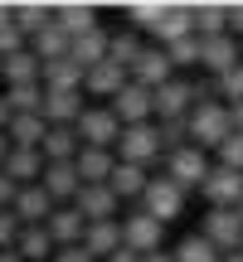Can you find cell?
<instances>
[{
    "instance_id": "6da1fadb",
    "label": "cell",
    "mask_w": 243,
    "mask_h": 262,
    "mask_svg": "<svg viewBox=\"0 0 243 262\" xmlns=\"http://www.w3.org/2000/svg\"><path fill=\"white\" fill-rule=\"evenodd\" d=\"M185 136H190V146H195V150H219V141L229 136L224 102H214L205 88H199V102L190 107V117H185Z\"/></svg>"
},
{
    "instance_id": "7a4b0ae2",
    "label": "cell",
    "mask_w": 243,
    "mask_h": 262,
    "mask_svg": "<svg viewBox=\"0 0 243 262\" xmlns=\"http://www.w3.org/2000/svg\"><path fill=\"white\" fill-rule=\"evenodd\" d=\"M112 156L121 160V165L151 170V165L160 160V146H156V122H146V126H121V136H117Z\"/></svg>"
},
{
    "instance_id": "3957f363",
    "label": "cell",
    "mask_w": 243,
    "mask_h": 262,
    "mask_svg": "<svg viewBox=\"0 0 243 262\" xmlns=\"http://www.w3.org/2000/svg\"><path fill=\"white\" fill-rule=\"evenodd\" d=\"M195 102H199V88L190 83V78H170V83H160L156 93H151V117H160V122H185Z\"/></svg>"
},
{
    "instance_id": "277c9868",
    "label": "cell",
    "mask_w": 243,
    "mask_h": 262,
    "mask_svg": "<svg viewBox=\"0 0 243 262\" xmlns=\"http://www.w3.org/2000/svg\"><path fill=\"white\" fill-rule=\"evenodd\" d=\"M185 199L190 194H185V189H175L166 175H151L146 180V194H141V214H151L160 228H166V224H175V219L185 214Z\"/></svg>"
},
{
    "instance_id": "5b68a950",
    "label": "cell",
    "mask_w": 243,
    "mask_h": 262,
    "mask_svg": "<svg viewBox=\"0 0 243 262\" xmlns=\"http://www.w3.org/2000/svg\"><path fill=\"white\" fill-rule=\"evenodd\" d=\"M73 136H78V146H88V150H112L117 136H121V122L107 107H83V117L73 122Z\"/></svg>"
},
{
    "instance_id": "8992f818",
    "label": "cell",
    "mask_w": 243,
    "mask_h": 262,
    "mask_svg": "<svg viewBox=\"0 0 243 262\" xmlns=\"http://www.w3.org/2000/svg\"><path fill=\"white\" fill-rule=\"evenodd\" d=\"M117 228H121V248H131L136 257H151V253L166 248V228L151 214H141V209H131L127 219H117Z\"/></svg>"
},
{
    "instance_id": "52a82bcc",
    "label": "cell",
    "mask_w": 243,
    "mask_h": 262,
    "mask_svg": "<svg viewBox=\"0 0 243 262\" xmlns=\"http://www.w3.org/2000/svg\"><path fill=\"white\" fill-rule=\"evenodd\" d=\"M199 238H205L219 257H229V253L243 248V219L234 214V209H205V228H199Z\"/></svg>"
},
{
    "instance_id": "ba28073f",
    "label": "cell",
    "mask_w": 243,
    "mask_h": 262,
    "mask_svg": "<svg viewBox=\"0 0 243 262\" xmlns=\"http://www.w3.org/2000/svg\"><path fill=\"white\" fill-rule=\"evenodd\" d=\"M205 175H209V156H205V150L185 146V150H175V156H166V180L175 189H185V194L205 185Z\"/></svg>"
},
{
    "instance_id": "9c48e42d",
    "label": "cell",
    "mask_w": 243,
    "mask_h": 262,
    "mask_svg": "<svg viewBox=\"0 0 243 262\" xmlns=\"http://www.w3.org/2000/svg\"><path fill=\"white\" fill-rule=\"evenodd\" d=\"M199 194H205L209 209H234L238 199H243V175H238V170H224V165H209Z\"/></svg>"
},
{
    "instance_id": "30bf717a",
    "label": "cell",
    "mask_w": 243,
    "mask_h": 262,
    "mask_svg": "<svg viewBox=\"0 0 243 262\" xmlns=\"http://www.w3.org/2000/svg\"><path fill=\"white\" fill-rule=\"evenodd\" d=\"M127 78H131L136 88H146V93H156L160 83H170V78H175V68H170V58H166V49H160V44H146V49H141V58L131 63Z\"/></svg>"
},
{
    "instance_id": "8fae6325",
    "label": "cell",
    "mask_w": 243,
    "mask_h": 262,
    "mask_svg": "<svg viewBox=\"0 0 243 262\" xmlns=\"http://www.w3.org/2000/svg\"><path fill=\"white\" fill-rule=\"evenodd\" d=\"M68 209H78L83 224H107V219H117V194L107 185H78V194H73Z\"/></svg>"
},
{
    "instance_id": "7c38bea8",
    "label": "cell",
    "mask_w": 243,
    "mask_h": 262,
    "mask_svg": "<svg viewBox=\"0 0 243 262\" xmlns=\"http://www.w3.org/2000/svg\"><path fill=\"white\" fill-rule=\"evenodd\" d=\"M107 112H112L121 126H146L151 122V93H146V88H136V83H127L112 102H107Z\"/></svg>"
},
{
    "instance_id": "4fadbf2b",
    "label": "cell",
    "mask_w": 243,
    "mask_h": 262,
    "mask_svg": "<svg viewBox=\"0 0 243 262\" xmlns=\"http://www.w3.org/2000/svg\"><path fill=\"white\" fill-rule=\"evenodd\" d=\"M83 219H78V209H49V219H44V233H49V243H54V253L58 248H78L83 243Z\"/></svg>"
},
{
    "instance_id": "5bb4252c",
    "label": "cell",
    "mask_w": 243,
    "mask_h": 262,
    "mask_svg": "<svg viewBox=\"0 0 243 262\" xmlns=\"http://www.w3.org/2000/svg\"><path fill=\"white\" fill-rule=\"evenodd\" d=\"M199 68H205L209 78H219V73H229V68H238V39H229V34L199 39Z\"/></svg>"
},
{
    "instance_id": "9a60e30c",
    "label": "cell",
    "mask_w": 243,
    "mask_h": 262,
    "mask_svg": "<svg viewBox=\"0 0 243 262\" xmlns=\"http://www.w3.org/2000/svg\"><path fill=\"white\" fill-rule=\"evenodd\" d=\"M83 107H88L83 93H44L39 117H44V126H73L78 117H83Z\"/></svg>"
},
{
    "instance_id": "2e32d148",
    "label": "cell",
    "mask_w": 243,
    "mask_h": 262,
    "mask_svg": "<svg viewBox=\"0 0 243 262\" xmlns=\"http://www.w3.org/2000/svg\"><path fill=\"white\" fill-rule=\"evenodd\" d=\"M39 189L49 194V204H54V209L73 204V194H78V170H73V160H68V165H44Z\"/></svg>"
},
{
    "instance_id": "e0dca14e",
    "label": "cell",
    "mask_w": 243,
    "mask_h": 262,
    "mask_svg": "<svg viewBox=\"0 0 243 262\" xmlns=\"http://www.w3.org/2000/svg\"><path fill=\"white\" fill-rule=\"evenodd\" d=\"M49 209H54V204H49V194H44L39 185H19V189H15V204H10V214L19 219V228H39V224L49 219Z\"/></svg>"
},
{
    "instance_id": "ac0fdd59",
    "label": "cell",
    "mask_w": 243,
    "mask_h": 262,
    "mask_svg": "<svg viewBox=\"0 0 243 262\" xmlns=\"http://www.w3.org/2000/svg\"><path fill=\"white\" fill-rule=\"evenodd\" d=\"M39 88L44 93H83V68L73 58H54L39 68Z\"/></svg>"
},
{
    "instance_id": "d6986e66",
    "label": "cell",
    "mask_w": 243,
    "mask_h": 262,
    "mask_svg": "<svg viewBox=\"0 0 243 262\" xmlns=\"http://www.w3.org/2000/svg\"><path fill=\"white\" fill-rule=\"evenodd\" d=\"M78 150H83V146H78L73 126H49L44 141H39V156H44V165H68Z\"/></svg>"
},
{
    "instance_id": "ffe728a7",
    "label": "cell",
    "mask_w": 243,
    "mask_h": 262,
    "mask_svg": "<svg viewBox=\"0 0 243 262\" xmlns=\"http://www.w3.org/2000/svg\"><path fill=\"white\" fill-rule=\"evenodd\" d=\"M112 165H117V156L112 150H78L73 156V170H78V185H107V175H112Z\"/></svg>"
},
{
    "instance_id": "44dd1931",
    "label": "cell",
    "mask_w": 243,
    "mask_h": 262,
    "mask_svg": "<svg viewBox=\"0 0 243 262\" xmlns=\"http://www.w3.org/2000/svg\"><path fill=\"white\" fill-rule=\"evenodd\" d=\"M0 175H10L15 185H39V175H44V156H39V150H15V146H10Z\"/></svg>"
},
{
    "instance_id": "7402d4cb",
    "label": "cell",
    "mask_w": 243,
    "mask_h": 262,
    "mask_svg": "<svg viewBox=\"0 0 243 262\" xmlns=\"http://www.w3.org/2000/svg\"><path fill=\"white\" fill-rule=\"evenodd\" d=\"M195 34V19H190V5H166V15L156 19V44H175V39H190Z\"/></svg>"
},
{
    "instance_id": "603a6c76",
    "label": "cell",
    "mask_w": 243,
    "mask_h": 262,
    "mask_svg": "<svg viewBox=\"0 0 243 262\" xmlns=\"http://www.w3.org/2000/svg\"><path fill=\"white\" fill-rule=\"evenodd\" d=\"M127 83H131V78L121 73V68H112L107 58H103L97 68H88V73H83V93H97V97H107V102H112Z\"/></svg>"
},
{
    "instance_id": "cb8c5ba5",
    "label": "cell",
    "mask_w": 243,
    "mask_h": 262,
    "mask_svg": "<svg viewBox=\"0 0 243 262\" xmlns=\"http://www.w3.org/2000/svg\"><path fill=\"white\" fill-rule=\"evenodd\" d=\"M141 34L136 29H117V34H107V63L112 68H121V73H131V63L141 58Z\"/></svg>"
},
{
    "instance_id": "d4e9b609",
    "label": "cell",
    "mask_w": 243,
    "mask_h": 262,
    "mask_svg": "<svg viewBox=\"0 0 243 262\" xmlns=\"http://www.w3.org/2000/svg\"><path fill=\"white\" fill-rule=\"evenodd\" d=\"M54 25L64 29L68 39H83L97 29V10L93 5H54Z\"/></svg>"
},
{
    "instance_id": "484cf974",
    "label": "cell",
    "mask_w": 243,
    "mask_h": 262,
    "mask_svg": "<svg viewBox=\"0 0 243 262\" xmlns=\"http://www.w3.org/2000/svg\"><path fill=\"white\" fill-rule=\"evenodd\" d=\"M146 180H151V170H136V165H112V175H107V189L117 194V204L121 199H141L146 194Z\"/></svg>"
},
{
    "instance_id": "4316f807",
    "label": "cell",
    "mask_w": 243,
    "mask_h": 262,
    "mask_svg": "<svg viewBox=\"0 0 243 262\" xmlns=\"http://www.w3.org/2000/svg\"><path fill=\"white\" fill-rule=\"evenodd\" d=\"M83 248H88L97 262H107V257L121 248V228H117V219H107V224H88V228H83Z\"/></svg>"
},
{
    "instance_id": "83f0119b",
    "label": "cell",
    "mask_w": 243,
    "mask_h": 262,
    "mask_svg": "<svg viewBox=\"0 0 243 262\" xmlns=\"http://www.w3.org/2000/svg\"><path fill=\"white\" fill-rule=\"evenodd\" d=\"M68 44H73V39H68L58 25H44L34 39H29V54H34L39 68H44V63H54V58H68Z\"/></svg>"
},
{
    "instance_id": "f1b7e54d",
    "label": "cell",
    "mask_w": 243,
    "mask_h": 262,
    "mask_svg": "<svg viewBox=\"0 0 243 262\" xmlns=\"http://www.w3.org/2000/svg\"><path fill=\"white\" fill-rule=\"evenodd\" d=\"M0 83L5 88H29V83H39V58L29 54H10L5 63H0Z\"/></svg>"
},
{
    "instance_id": "f546056e",
    "label": "cell",
    "mask_w": 243,
    "mask_h": 262,
    "mask_svg": "<svg viewBox=\"0 0 243 262\" xmlns=\"http://www.w3.org/2000/svg\"><path fill=\"white\" fill-rule=\"evenodd\" d=\"M44 117H10V126H5V141L15 150H39V141H44Z\"/></svg>"
},
{
    "instance_id": "4dcf8cb0",
    "label": "cell",
    "mask_w": 243,
    "mask_h": 262,
    "mask_svg": "<svg viewBox=\"0 0 243 262\" xmlns=\"http://www.w3.org/2000/svg\"><path fill=\"white\" fill-rule=\"evenodd\" d=\"M10 25L25 34V44L39 34L44 25H54V5H10Z\"/></svg>"
},
{
    "instance_id": "1f68e13d",
    "label": "cell",
    "mask_w": 243,
    "mask_h": 262,
    "mask_svg": "<svg viewBox=\"0 0 243 262\" xmlns=\"http://www.w3.org/2000/svg\"><path fill=\"white\" fill-rule=\"evenodd\" d=\"M68 58H73L83 73H88V68H97V63L107 58V34H103V29H93V34L73 39V44H68Z\"/></svg>"
},
{
    "instance_id": "d6a6232c",
    "label": "cell",
    "mask_w": 243,
    "mask_h": 262,
    "mask_svg": "<svg viewBox=\"0 0 243 262\" xmlns=\"http://www.w3.org/2000/svg\"><path fill=\"white\" fill-rule=\"evenodd\" d=\"M15 253L25 257V262H49V257H54V243H49L44 224H39V228H19V238H15Z\"/></svg>"
},
{
    "instance_id": "836d02e7",
    "label": "cell",
    "mask_w": 243,
    "mask_h": 262,
    "mask_svg": "<svg viewBox=\"0 0 243 262\" xmlns=\"http://www.w3.org/2000/svg\"><path fill=\"white\" fill-rule=\"evenodd\" d=\"M5 107H10V117H39V102H44V88L39 83H29V88H5Z\"/></svg>"
},
{
    "instance_id": "e575fe53",
    "label": "cell",
    "mask_w": 243,
    "mask_h": 262,
    "mask_svg": "<svg viewBox=\"0 0 243 262\" xmlns=\"http://www.w3.org/2000/svg\"><path fill=\"white\" fill-rule=\"evenodd\" d=\"M190 19H195V39L224 34V5H190Z\"/></svg>"
},
{
    "instance_id": "d590c367",
    "label": "cell",
    "mask_w": 243,
    "mask_h": 262,
    "mask_svg": "<svg viewBox=\"0 0 243 262\" xmlns=\"http://www.w3.org/2000/svg\"><path fill=\"white\" fill-rule=\"evenodd\" d=\"M170 262H219V253L199 233H190V238H180V243L170 248Z\"/></svg>"
},
{
    "instance_id": "8d00e7d4",
    "label": "cell",
    "mask_w": 243,
    "mask_h": 262,
    "mask_svg": "<svg viewBox=\"0 0 243 262\" xmlns=\"http://www.w3.org/2000/svg\"><path fill=\"white\" fill-rule=\"evenodd\" d=\"M160 15H166V5H156V0H131L127 5V29H156Z\"/></svg>"
},
{
    "instance_id": "74e56055",
    "label": "cell",
    "mask_w": 243,
    "mask_h": 262,
    "mask_svg": "<svg viewBox=\"0 0 243 262\" xmlns=\"http://www.w3.org/2000/svg\"><path fill=\"white\" fill-rule=\"evenodd\" d=\"M166 58L170 68H199V39H175V44H166Z\"/></svg>"
},
{
    "instance_id": "f35d334b",
    "label": "cell",
    "mask_w": 243,
    "mask_h": 262,
    "mask_svg": "<svg viewBox=\"0 0 243 262\" xmlns=\"http://www.w3.org/2000/svg\"><path fill=\"white\" fill-rule=\"evenodd\" d=\"M214 93L224 97V107H234V102H243V63H238V68H229V73H219V78H214Z\"/></svg>"
},
{
    "instance_id": "ab89813d",
    "label": "cell",
    "mask_w": 243,
    "mask_h": 262,
    "mask_svg": "<svg viewBox=\"0 0 243 262\" xmlns=\"http://www.w3.org/2000/svg\"><path fill=\"white\" fill-rule=\"evenodd\" d=\"M219 165L243 175V136H238V131H229V136L219 141Z\"/></svg>"
},
{
    "instance_id": "60d3db41",
    "label": "cell",
    "mask_w": 243,
    "mask_h": 262,
    "mask_svg": "<svg viewBox=\"0 0 243 262\" xmlns=\"http://www.w3.org/2000/svg\"><path fill=\"white\" fill-rule=\"evenodd\" d=\"M25 49H29V44H25V34H19L15 25H5V29H0V63H5L10 54H25Z\"/></svg>"
},
{
    "instance_id": "b9f144b4",
    "label": "cell",
    "mask_w": 243,
    "mask_h": 262,
    "mask_svg": "<svg viewBox=\"0 0 243 262\" xmlns=\"http://www.w3.org/2000/svg\"><path fill=\"white\" fill-rule=\"evenodd\" d=\"M15 238H19V219L10 214V209H0V253L15 248Z\"/></svg>"
},
{
    "instance_id": "7bdbcfd3",
    "label": "cell",
    "mask_w": 243,
    "mask_h": 262,
    "mask_svg": "<svg viewBox=\"0 0 243 262\" xmlns=\"http://www.w3.org/2000/svg\"><path fill=\"white\" fill-rule=\"evenodd\" d=\"M49 262H97L93 253H88V248L83 243H78V248H58V253L54 257H49Z\"/></svg>"
},
{
    "instance_id": "ee69618b",
    "label": "cell",
    "mask_w": 243,
    "mask_h": 262,
    "mask_svg": "<svg viewBox=\"0 0 243 262\" xmlns=\"http://www.w3.org/2000/svg\"><path fill=\"white\" fill-rule=\"evenodd\" d=\"M15 180H10V175H0V209H10V204H15Z\"/></svg>"
},
{
    "instance_id": "f6af8a7d",
    "label": "cell",
    "mask_w": 243,
    "mask_h": 262,
    "mask_svg": "<svg viewBox=\"0 0 243 262\" xmlns=\"http://www.w3.org/2000/svg\"><path fill=\"white\" fill-rule=\"evenodd\" d=\"M224 112H229V131H238V136H243V102L224 107Z\"/></svg>"
},
{
    "instance_id": "bcb514c9",
    "label": "cell",
    "mask_w": 243,
    "mask_h": 262,
    "mask_svg": "<svg viewBox=\"0 0 243 262\" xmlns=\"http://www.w3.org/2000/svg\"><path fill=\"white\" fill-rule=\"evenodd\" d=\"M107 262H141V257H136V253H131V248H117V253H112V257H107Z\"/></svg>"
},
{
    "instance_id": "7dc6e473",
    "label": "cell",
    "mask_w": 243,
    "mask_h": 262,
    "mask_svg": "<svg viewBox=\"0 0 243 262\" xmlns=\"http://www.w3.org/2000/svg\"><path fill=\"white\" fill-rule=\"evenodd\" d=\"M5 126H10V107H5V97H0V136H5Z\"/></svg>"
},
{
    "instance_id": "c3c4849f",
    "label": "cell",
    "mask_w": 243,
    "mask_h": 262,
    "mask_svg": "<svg viewBox=\"0 0 243 262\" xmlns=\"http://www.w3.org/2000/svg\"><path fill=\"white\" fill-rule=\"evenodd\" d=\"M0 262H25V257H19L15 248H5V253H0Z\"/></svg>"
},
{
    "instance_id": "681fc988",
    "label": "cell",
    "mask_w": 243,
    "mask_h": 262,
    "mask_svg": "<svg viewBox=\"0 0 243 262\" xmlns=\"http://www.w3.org/2000/svg\"><path fill=\"white\" fill-rule=\"evenodd\" d=\"M141 262H170V253L160 248V253H151V257H141Z\"/></svg>"
},
{
    "instance_id": "f907efd6",
    "label": "cell",
    "mask_w": 243,
    "mask_h": 262,
    "mask_svg": "<svg viewBox=\"0 0 243 262\" xmlns=\"http://www.w3.org/2000/svg\"><path fill=\"white\" fill-rule=\"evenodd\" d=\"M5 156H10V141H5V136H0V165H5Z\"/></svg>"
},
{
    "instance_id": "816d5d0a",
    "label": "cell",
    "mask_w": 243,
    "mask_h": 262,
    "mask_svg": "<svg viewBox=\"0 0 243 262\" xmlns=\"http://www.w3.org/2000/svg\"><path fill=\"white\" fill-rule=\"evenodd\" d=\"M10 25V5H0V29H5Z\"/></svg>"
},
{
    "instance_id": "f5cc1de1",
    "label": "cell",
    "mask_w": 243,
    "mask_h": 262,
    "mask_svg": "<svg viewBox=\"0 0 243 262\" xmlns=\"http://www.w3.org/2000/svg\"><path fill=\"white\" fill-rule=\"evenodd\" d=\"M219 262H243V253H229V257H219Z\"/></svg>"
},
{
    "instance_id": "db71d44e",
    "label": "cell",
    "mask_w": 243,
    "mask_h": 262,
    "mask_svg": "<svg viewBox=\"0 0 243 262\" xmlns=\"http://www.w3.org/2000/svg\"><path fill=\"white\" fill-rule=\"evenodd\" d=\"M234 214H238V219H243V199H238V204H234Z\"/></svg>"
},
{
    "instance_id": "11a10c76",
    "label": "cell",
    "mask_w": 243,
    "mask_h": 262,
    "mask_svg": "<svg viewBox=\"0 0 243 262\" xmlns=\"http://www.w3.org/2000/svg\"><path fill=\"white\" fill-rule=\"evenodd\" d=\"M238 63H243V44H238Z\"/></svg>"
},
{
    "instance_id": "9f6ffc18",
    "label": "cell",
    "mask_w": 243,
    "mask_h": 262,
    "mask_svg": "<svg viewBox=\"0 0 243 262\" xmlns=\"http://www.w3.org/2000/svg\"><path fill=\"white\" fill-rule=\"evenodd\" d=\"M238 253H243V248H238Z\"/></svg>"
}]
</instances>
